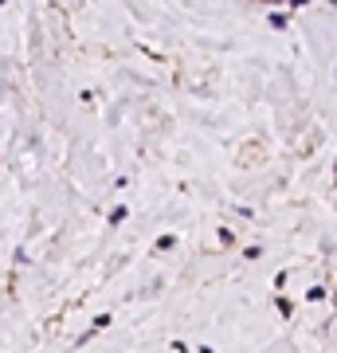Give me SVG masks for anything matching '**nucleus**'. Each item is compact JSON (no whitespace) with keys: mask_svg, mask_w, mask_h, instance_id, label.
<instances>
[{"mask_svg":"<svg viewBox=\"0 0 337 353\" xmlns=\"http://www.w3.org/2000/svg\"><path fill=\"white\" fill-rule=\"evenodd\" d=\"M290 8H302V4H310V0H287Z\"/></svg>","mask_w":337,"mask_h":353,"instance_id":"nucleus-1","label":"nucleus"},{"mask_svg":"<svg viewBox=\"0 0 337 353\" xmlns=\"http://www.w3.org/2000/svg\"><path fill=\"white\" fill-rule=\"evenodd\" d=\"M267 4H278V0H267Z\"/></svg>","mask_w":337,"mask_h":353,"instance_id":"nucleus-2","label":"nucleus"}]
</instances>
